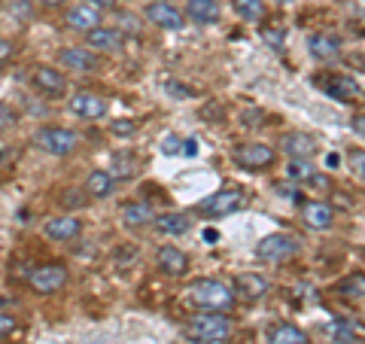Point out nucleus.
I'll return each mask as SVG.
<instances>
[{
    "instance_id": "nucleus-1",
    "label": "nucleus",
    "mask_w": 365,
    "mask_h": 344,
    "mask_svg": "<svg viewBox=\"0 0 365 344\" xmlns=\"http://www.w3.org/2000/svg\"><path fill=\"white\" fill-rule=\"evenodd\" d=\"M182 335L192 344H220L232 335V323L222 317V311H201L182 326Z\"/></svg>"
},
{
    "instance_id": "nucleus-2",
    "label": "nucleus",
    "mask_w": 365,
    "mask_h": 344,
    "mask_svg": "<svg viewBox=\"0 0 365 344\" xmlns=\"http://www.w3.org/2000/svg\"><path fill=\"white\" fill-rule=\"evenodd\" d=\"M189 302L198 305L201 311H228V308L235 305V293H232V286L222 280L204 278L189 286Z\"/></svg>"
},
{
    "instance_id": "nucleus-3",
    "label": "nucleus",
    "mask_w": 365,
    "mask_h": 344,
    "mask_svg": "<svg viewBox=\"0 0 365 344\" xmlns=\"http://www.w3.org/2000/svg\"><path fill=\"white\" fill-rule=\"evenodd\" d=\"M34 146L49 156H71L79 146V134L71 128H40L34 134Z\"/></svg>"
},
{
    "instance_id": "nucleus-4",
    "label": "nucleus",
    "mask_w": 365,
    "mask_h": 344,
    "mask_svg": "<svg viewBox=\"0 0 365 344\" xmlns=\"http://www.w3.org/2000/svg\"><path fill=\"white\" fill-rule=\"evenodd\" d=\"M299 253V238L287 235V232H277V235H268L256 244V256L262 262H283Z\"/></svg>"
},
{
    "instance_id": "nucleus-5",
    "label": "nucleus",
    "mask_w": 365,
    "mask_h": 344,
    "mask_svg": "<svg viewBox=\"0 0 365 344\" xmlns=\"http://www.w3.org/2000/svg\"><path fill=\"white\" fill-rule=\"evenodd\" d=\"M232 158H235V165H241L244 171H265L277 162V153H274L268 143H241V146H235Z\"/></svg>"
},
{
    "instance_id": "nucleus-6",
    "label": "nucleus",
    "mask_w": 365,
    "mask_h": 344,
    "mask_svg": "<svg viewBox=\"0 0 365 344\" xmlns=\"http://www.w3.org/2000/svg\"><path fill=\"white\" fill-rule=\"evenodd\" d=\"M241 208H244V192L241 189H220V192L207 195V198L198 204V211L207 213V216H228V213H235Z\"/></svg>"
},
{
    "instance_id": "nucleus-7",
    "label": "nucleus",
    "mask_w": 365,
    "mask_h": 344,
    "mask_svg": "<svg viewBox=\"0 0 365 344\" xmlns=\"http://www.w3.org/2000/svg\"><path fill=\"white\" fill-rule=\"evenodd\" d=\"M28 283H31L37 293H58L61 286L67 283V268L58 265V262H52V265H40V268L31 271Z\"/></svg>"
},
{
    "instance_id": "nucleus-8",
    "label": "nucleus",
    "mask_w": 365,
    "mask_h": 344,
    "mask_svg": "<svg viewBox=\"0 0 365 344\" xmlns=\"http://www.w3.org/2000/svg\"><path fill=\"white\" fill-rule=\"evenodd\" d=\"M323 88H326L329 98L341 101V104H353V101L362 98V86H359L353 76H347V74H332V76H329L326 83H323Z\"/></svg>"
},
{
    "instance_id": "nucleus-9",
    "label": "nucleus",
    "mask_w": 365,
    "mask_h": 344,
    "mask_svg": "<svg viewBox=\"0 0 365 344\" xmlns=\"http://www.w3.org/2000/svg\"><path fill=\"white\" fill-rule=\"evenodd\" d=\"M71 110L79 119H101V116H107V101L95 95V91H76L71 98Z\"/></svg>"
},
{
    "instance_id": "nucleus-10",
    "label": "nucleus",
    "mask_w": 365,
    "mask_h": 344,
    "mask_svg": "<svg viewBox=\"0 0 365 344\" xmlns=\"http://www.w3.org/2000/svg\"><path fill=\"white\" fill-rule=\"evenodd\" d=\"M146 19H150L153 25L165 28V31H180L182 25H186V16H182L177 6L165 4V0H158V4H150V6H146Z\"/></svg>"
},
{
    "instance_id": "nucleus-11",
    "label": "nucleus",
    "mask_w": 365,
    "mask_h": 344,
    "mask_svg": "<svg viewBox=\"0 0 365 344\" xmlns=\"http://www.w3.org/2000/svg\"><path fill=\"white\" fill-rule=\"evenodd\" d=\"M302 223L307 228H314V232H326L335 223V211L326 201H307L302 204Z\"/></svg>"
},
{
    "instance_id": "nucleus-12",
    "label": "nucleus",
    "mask_w": 365,
    "mask_h": 344,
    "mask_svg": "<svg viewBox=\"0 0 365 344\" xmlns=\"http://www.w3.org/2000/svg\"><path fill=\"white\" fill-rule=\"evenodd\" d=\"M67 25H71L73 31H95L101 25V13L95 4H88V0H83V4H76L67 9Z\"/></svg>"
},
{
    "instance_id": "nucleus-13",
    "label": "nucleus",
    "mask_w": 365,
    "mask_h": 344,
    "mask_svg": "<svg viewBox=\"0 0 365 344\" xmlns=\"http://www.w3.org/2000/svg\"><path fill=\"white\" fill-rule=\"evenodd\" d=\"M307 49H311V55H314L317 61L329 64V61H338V55H341V43H338L335 34L319 31V34H314V37H311V43H307Z\"/></svg>"
},
{
    "instance_id": "nucleus-14",
    "label": "nucleus",
    "mask_w": 365,
    "mask_h": 344,
    "mask_svg": "<svg viewBox=\"0 0 365 344\" xmlns=\"http://www.w3.org/2000/svg\"><path fill=\"white\" fill-rule=\"evenodd\" d=\"M79 220L76 216H52V220H46L43 232L49 241H58V244H64V241H73L79 235Z\"/></svg>"
},
{
    "instance_id": "nucleus-15",
    "label": "nucleus",
    "mask_w": 365,
    "mask_h": 344,
    "mask_svg": "<svg viewBox=\"0 0 365 344\" xmlns=\"http://www.w3.org/2000/svg\"><path fill=\"white\" fill-rule=\"evenodd\" d=\"M235 293H241L244 299H250V302H259V299H265L268 295V280L262 278V274H256V271L237 274L235 278Z\"/></svg>"
},
{
    "instance_id": "nucleus-16",
    "label": "nucleus",
    "mask_w": 365,
    "mask_h": 344,
    "mask_svg": "<svg viewBox=\"0 0 365 344\" xmlns=\"http://www.w3.org/2000/svg\"><path fill=\"white\" fill-rule=\"evenodd\" d=\"M34 86H37L40 91H46V95H64V88H67V79L61 71H55V67H37L34 71Z\"/></svg>"
},
{
    "instance_id": "nucleus-17",
    "label": "nucleus",
    "mask_w": 365,
    "mask_h": 344,
    "mask_svg": "<svg viewBox=\"0 0 365 344\" xmlns=\"http://www.w3.org/2000/svg\"><path fill=\"white\" fill-rule=\"evenodd\" d=\"M155 262H158V268H162L165 274H170V278H180V274H186V268H189L186 253L177 250V247H170V244H165L162 250H158Z\"/></svg>"
},
{
    "instance_id": "nucleus-18",
    "label": "nucleus",
    "mask_w": 365,
    "mask_h": 344,
    "mask_svg": "<svg viewBox=\"0 0 365 344\" xmlns=\"http://www.w3.org/2000/svg\"><path fill=\"white\" fill-rule=\"evenodd\" d=\"M88 49H101V52H116L122 49V31L119 28H104L98 25L95 31H88Z\"/></svg>"
},
{
    "instance_id": "nucleus-19",
    "label": "nucleus",
    "mask_w": 365,
    "mask_h": 344,
    "mask_svg": "<svg viewBox=\"0 0 365 344\" xmlns=\"http://www.w3.org/2000/svg\"><path fill=\"white\" fill-rule=\"evenodd\" d=\"M283 153H287L289 158H314L317 143H314V137H311V134L292 131V134L283 137Z\"/></svg>"
},
{
    "instance_id": "nucleus-20",
    "label": "nucleus",
    "mask_w": 365,
    "mask_h": 344,
    "mask_svg": "<svg viewBox=\"0 0 365 344\" xmlns=\"http://www.w3.org/2000/svg\"><path fill=\"white\" fill-rule=\"evenodd\" d=\"M186 16L195 19L198 25H216L222 16V9L216 0H186Z\"/></svg>"
},
{
    "instance_id": "nucleus-21",
    "label": "nucleus",
    "mask_w": 365,
    "mask_h": 344,
    "mask_svg": "<svg viewBox=\"0 0 365 344\" xmlns=\"http://www.w3.org/2000/svg\"><path fill=\"white\" fill-rule=\"evenodd\" d=\"M61 64L71 67V71H98V55L95 49H64L61 52Z\"/></svg>"
},
{
    "instance_id": "nucleus-22",
    "label": "nucleus",
    "mask_w": 365,
    "mask_h": 344,
    "mask_svg": "<svg viewBox=\"0 0 365 344\" xmlns=\"http://www.w3.org/2000/svg\"><path fill=\"white\" fill-rule=\"evenodd\" d=\"M287 177L292 183H314V186H326V180L317 174V168L311 165V158H292L287 165Z\"/></svg>"
},
{
    "instance_id": "nucleus-23",
    "label": "nucleus",
    "mask_w": 365,
    "mask_h": 344,
    "mask_svg": "<svg viewBox=\"0 0 365 344\" xmlns=\"http://www.w3.org/2000/svg\"><path fill=\"white\" fill-rule=\"evenodd\" d=\"M116 189V180H113L110 171H91L88 180H86V192L91 198H107Z\"/></svg>"
},
{
    "instance_id": "nucleus-24",
    "label": "nucleus",
    "mask_w": 365,
    "mask_h": 344,
    "mask_svg": "<svg viewBox=\"0 0 365 344\" xmlns=\"http://www.w3.org/2000/svg\"><path fill=\"white\" fill-rule=\"evenodd\" d=\"M335 293H341V299H347V302H365V274L362 271L347 274V278L335 286Z\"/></svg>"
},
{
    "instance_id": "nucleus-25",
    "label": "nucleus",
    "mask_w": 365,
    "mask_h": 344,
    "mask_svg": "<svg viewBox=\"0 0 365 344\" xmlns=\"http://www.w3.org/2000/svg\"><path fill=\"white\" fill-rule=\"evenodd\" d=\"M268 344H311V338H307L299 326L280 323V326H274V329H271Z\"/></svg>"
},
{
    "instance_id": "nucleus-26",
    "label": "nucleus",
    "mask_w": 365,
    "mask_h": 344,
    "mask_svg": "<svg viewBox=\"0 0 365 344\" xmlns=\"http://www.w3.org/2000/svg\"><path fill=\"white\" fill-rule=\"evenodd\" d=\"M155 226H158V232H165V235H186L192 223L186 213H165V216H155Z\"/></svg>"
},
{
    "instance_id": "nucleus-27",
    "label": "nucleus",
    "mask_w": 365,
    "mask_h": 344,
    "mask_svg": "<svg viewBox=\"0 0 365 344\" xmlns=\"http://www.w3.org/2000/svg\"><path fill=\"white\" fill-rule=\"evenodd\" d=\"M122 220H125V226H146V223H155V213L146 208V204H125L122 208Z\"/></svg>"
},
{
    "instance_id": "nucleus-28",
    "label": "nucleus",
    "mask_w": 365,
    "mask_h": 344,
    "mask_svg": "<svg viewBox=\"0 0 365 344\" xmlns=\"http://www.w3.org/2000/svg\"><path fill=\"white\" fill-rule=\"evenodd\" d=\"M232 6L244 21H262L265 19V4H262V0H232Z\"/></svg>"
},
{
    "instance_id": "nucleus-29",
    "label": "nucleus",
    "mask_w": 365,
    "mask_h": 344,
    "mask_svg": "<svg viewBox=\"0 0 365 344\" xmlns=\"http://www.w3.org/2000/svg\"><path fill=\"white\" fill-rule=\"evenodd\" d=\"M134 156H113L110 158V174H113V180H128L131 174H134Z\"/></svg>"
},
{
    "instance_id": "nucleus-30",
    "label": "nucleus",
    "mask_w": 365,
    "mask_h": 344,
    "mask_svg": "<svg viewBox=\"0 0 365 344\" xmlns=\"http://www.w3.org/2000/svg\"><path fill=\"white\" fill-rule=\"evenodd\" d=\"M259 34H262V40H265L271 49H283V43H287V34H283V28H268L265 25Z\"/></svg>"
},
{
    "instance_id": "nucleus-31",
    "label": "nucleus",
    "mask_w": 365,
    "mask_h": 344,
    "mask_svg": "<svg viewBox=\"0 0 365 344\" xmlns=\"http://www.w3.org/2000/svg\"><path fill=\"white\" fill-rule=\"evenodd\" d=\"M347 162H350V168H353V174H356V177L365 183V150H353Z\"/></svg>"
},
{
    "instance_id": "nucleus-32",
    "label": "nucleus",
    "mask_w": 365,
    "mask_h": 344,
    "mask_svg": "<svg viewBox=\"0 0 365 344\" xmlns=\"http://www.w3.org/2000/svg\"><path fill=\"white\" fill-rule=\"evenodd\" d=\"M110 131L119 134V137H128V134L137 131V122H131V119H116V122H110Z\"/></svg>"
},
{
    "instance_id": "nucleus-33",
    "label": "nucleus",
    "mask_w": 365,
    "mask_h": 344,
    "mask_svg": "<svg viewBox=\"0 0 365 344\" xmlns=\"http://www.w3.org/2000/svg\"><path fill=\"white\" fill-rule=\"evenodd\" d=\"M180 146H182V143H180V137H174V134H170V137H165V143H162V153H165V156H177V153H180Z\"/></svg>"
},
{
    "instance_id": "nucleus-34",
    "label": "nucleus",
    "mask_w": 365,
    "mask_h": 344,
    "mask_svg": "<svg viewBox=\"0 0 365 344\" xmlns=\"http://www.w3.org/2000/svg\"><path fill=\"white\" fill-rule=\"evenodd\" d=\"M350 128L356 131V134L362 137V141H365V113H356V116L350 119Z\"/></svg>"
},
{
    "instance_id": "nucleus-35",
    "label": "nucleus",
    "mask_w": 365,
    "mask_h": 344,
    "mask_svg": "<svg viewBox=\"0 0 365 344\" xmlns=\"http://www.w3.org/2000/svg\"><path fill=\"white\" fill-rule=\"evenodd\" d=\"M13 122H16V113L6 104H0V128H6V125H13Z\"/></svg>"
},
{
    "instance_id": "nucleus-36",
    "label": "nucleus",
    "mask_w": 365,
    "mask_h": 344,
    "mask_svg": "<svg viewBox=\"0 0 365 344\" xmlns=\"http://www.w3.org/2000/svg\"><path fill=\"white\" fill-rule=\"evenodd\" d=\"M13 329H16V317L0 314V335H6V332H13Z\"/></svg>"
},
{
    "instance_id": "nucleus-37",
    "label": "nucleus",
    "mask_w": 365,
    "mask_h": 344,
    "mask_svg": "<svg viewBox=\"0 0 365 344\" xmlns=\"http://www.w3.org/2000/svg\"><path fill=\"white\" fill-rule=\"evenodd\" d=\"M9 55H13V43H6V40H0V61H6Z\"/></svg>"
},
{
    "instance_id": "nucleus-38",
    "label": "nucleus",
    "mask_w": 365,
    "mask_h": 344,
    "mask_svg": "<svg viewBox=\"0 0 365 344\" xmlns=\"http://www.w3.org/2000/svg\"><path fill=\"white\" fill-rule=\"evenodd\" d=\"M182 146H186V156H195V153H198V141H195V137H189V141L182 143Z\"/></svg>"
},
{
    "instance_id": "nucleus-39",
    "label": "nucleus",
    "mask_w": 365,
    "mask_h": 344,
    "mask_svg": "<svg viewBox=\"0 0 365 344\" xmlns=\"http://www.w3.org/2000/svg\"><path fill=\"white\" fill-rule=\"evenodd\" d=\"M88 4H95V6H116L119 0H88Z\"/></svg>"
},
{
    "instance_id": "nucleus-40",
    "label": "nucleus",
    "mask_w": 365,
    "mask_h": 344,
    "mask_svg": "<svg viewBox=\"0 0 365 344\" xmlns=\"http://www.w3.org/2000/svg\"><path fill=\"white\" fill-rule=\"evenodd\" d=\"M220 238V232H216V228H204V241H216Z\"/></svg>"
},
{
    "instance_id": "nucleus-41",
    "label": "nucleus",
    "mask_w": 365,
    "mask_h": 344,
    "mask_svg": "<svg viewBox=\"0 0 365 344\" xmlns=\"http://www.w3.org/2000/svg\"><path fill=\"white\" fill-rule=\"evenodd\" d=\"M335 344H365V341H359V338H335Z\"/></svg>"
},
{
    "instance_id": "nucleus-42",
    "label": "nucleus",
    "mask_w": 365,
    "mask_h": 344,
    "mask_svg": "<svg viewBox=\"0 0 365 344\" xmlns=\"http://www.w3.org/2000/svg\"><path fill=\"white\" fill-rule=\"evenodd\" d=\"M277 4H292V0H277Z\"/></svg>"
},
{
    "instance_id": "nucleus-43",
    "label": "nucleus",
    "mask_w": 365,
    "mask_h": 344,
    "mask_svg": "<svg viewBox=\"0 0 365 344\" xmlns=\"http://www.w3.org/2000/svg\"><path fill=\"white\" fill-rule=\"evenodd\" d=\"M0 67H4V61H0Z\"/></svg>"
}]
</instances>
